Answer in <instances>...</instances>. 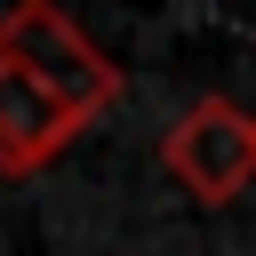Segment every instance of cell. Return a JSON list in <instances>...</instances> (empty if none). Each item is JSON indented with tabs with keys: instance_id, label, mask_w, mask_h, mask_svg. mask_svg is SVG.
<instances>
[{
	"instance_id": "1",
	"label": "cell",
	"mask_w": 256,
	"mask_h": 256,
	"mask_svg": "<svg viewBox=\"0 0 256 256\" xmlns=\"http://www.w3.org/2000/svg\"><path fill=\"white\" fill-rule=\"evenodd\" d=\"M0 48H8L48 96H64L80 120H96V112L120 96V64H112L56 0H16V8L0 16Z\"/></svg>"
},
{
	"instance_id": "3",
	"label": "cell",
	"mask_w": 256,
	"mask_h": 256,
	"mask_svg": "<svg viewBox=\"0 0 256 256\" xmlns=\"http://www.w3.org/2000/svg\"><path fill=\"white\" fill-rule=\"evenodd\" d=\"M80 128H88V120H80L64 96H48V88L0 48V176H32V168H48Z\"/></svg>"
},
{
	"instance_id": "2",
	"label": "cell",
	"mask_w": 256,
	"mask_h": 256,
	"mask_svg": "<svg viewBox=\"0 0 256 256\" xmlns=\"http://www.w3.org/2000/svg\"><path fill=\"white\" fill-rule=\"evenodd\" d=\"M160 160L200 208H224V200H240L256 184V112H240L232 96H200L160 136Z\"/></svg>"
}]
</instances>
